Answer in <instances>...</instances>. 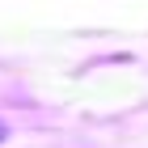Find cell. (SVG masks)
<instances>
[{
	"mask_svg": "<svg viewBox=\"0 0 148 148\" xmlns=\"http://www.w3.org/2000/svg\"><path fill=\"white\" fill-rule=\"evenodd\" d=\"M0 140H4V123H0Z\"/></svg>",
	"mask_w": 148,
	"mask_h": 148,
	"instance_id": "1",
	"label": "cell"
}]
</instances>
